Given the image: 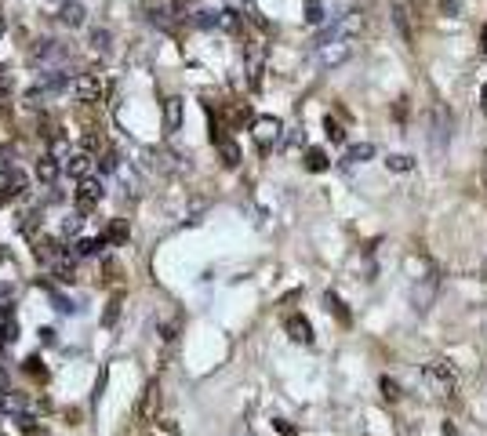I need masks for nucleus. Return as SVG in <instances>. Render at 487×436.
<instances>
[{"label": "nucleus", "instance_id": "obj_6", "mask_svg": "<svg viewBox=\"0 0 487 436\" xmlns=\"http://www.w3.org/2000/svg\"><path fill=\"white\" fill-rule=\"evenodd\" d=\"M73 95H76L80 102H95V98L102 95V84H99V76H95V73H80L76 81H73Z\"/></svg>", "mask_w": 487, "mask_h": 436}, {"label": "nucleus", "instance_id": "obj_4", "mask_svg": "<svg viewBox=\"0 0 487 436\" xmlns=\"http://www.w3.org/2000/svg\"><path fill=\"white\" fill-rule=\"evenodd\" d=\"M349 55H353V41H323V44H316L320 66H342Z\"/></svg>", "mask_w": 487, "mask_h": 436}, {"label": "nucleus", "instance_id": "obj_31", "mask_svg": "<svg viewBox=\"0 0 487 436\" xmlns=\"http://www.w3.org/2000/svg\"><path fill=\"white\" fill-rule=\"evenodd\" d=\"M124 236H128V225H109L106 240H124Z\"/></svg>", "mask_w": 487, "mask_h": 436}, {"label": "nucleus", "instance_id": "obj_36", "mask_svg": "<svg viewBox=\"0 0 487 436\" xmlns=\"http://www.w3.org/2000/svg\"><path fill=\"white\" fill-rule=\"evenodd\" d=\"M480 98H483V113H487V84H483V91H480Z\"/></svg>", "mask_w": 487, "mask_h": 436}, {"label": "nucleus", "instance_id": "obj_2", "mask_svg": "<svg viewBox=\"0 0 487 436\" xmlns=\"http://www.w3.org/2000/svg\"><path fill=\"white\" fill-rule=\"evenodd\" d=\"M436 291H440V273H436V269H429L426 276H418V284H415V291H411L415 309H418V313H426V309L433 305Z\"/></svg>", "mask_w": 487, "mask_h": 436}, {"label": "nucleus", "instance_id": "obj_24", "mask_svg": "<svg viewBox=\"0 0 487 436\" xmlns=\"http://www.w3.org/2000/svg\"><path fill=\"white\" fill-rule=\"evenodd\" d=\"M323 131H328V138H331V142H342V138H346L342 124H338V121H331V116H328V121H323Z\"/></svg>", "mask_w": 487, "mask_h": 436}, {"label": "nucleus", "instance_id": "obj_26", "mask_svg": "<svg viewBox=\"0 0 487 436\" xmlns=\"http://www.w3.org/2000/svg\"><path fill=\"white\" fill-rule=\"evenodd\" d=\"M156 400H160V396H156V385H149V389H146V400H142V415H146V418L153 415V407H156Z\"/></svg>", "mask_w": 487, "mask_h": 436}, {"label": "nucleus", "instance_id": "obj_13", "mask_svg": "<svg viewBox=\"0 0 487 436\" xmlns=\"http://www.w3.org/2000/svg\"><path fill=\"white\" fill-rule=\"evenodd\" d=\"M59 161H55V156H40V161H36V178L40 182H55L59 178Z\"/></svg>", "mask_w": 487, "mask_h": 436}, {"label": "nucleus", "instance_id": "obj_19", "mask_svg": "<svg viewBox=\"0 0 487 436\" xmlns=\"http://www.w3.org/2000/svg\"><path fill=\"white\" fill-rule=\"evenodd\" d=\"M306 168H309V171H328V168H331L328 153H323V149H309V153H306Z\"/></svg>", "mask_w": 487, "mask_h": 436}, {"label": "nucleus", "instance_id": "obj_35", "mask_svg": "<svg viewBox=\"0 0 487 436\" xmlns=\"http://www.w3.org/2000/svg\"><path fill=\"white\" fill-rule=\"evenodd\" d=\"M276 429H280V432H283V436H295V429H291V425H288V422H276Z\"/></svg>", "mask_w": 487, "mask_h": 436}, {"label": "nucleus", "instance_id": "obj_22", "mask_svg": "<svg viewBox=\"0 0 487 436\" xmlns=\"http://www.w3.org/2000/svg\"><path fill=\"white\" fill-rule=\"evenodd\" d=\"M378 389H382V396L393 404V400H400V385H396V378H389V375H382V382H378Z\"/></svg>", "mask_w": 487, "mask_h": 436}, {"label": "nucleus", "instance_id": "obj_21", "mask_svg": "<svg viewBox=\"0 0 487 436\" xmlns=\"http://www.w3.org/2000/svg\"><path fill=\"white\" fill-rule=\"evenodd\" d=\"M386 168H389V171H411L415 161H411V156H403V153H393L389 161H386Z\"/></svg>", "mask_w": 487, "mask_h": 436}, {"label": "nucleus", "instance_id": "obj_12", "mask_svg": "<svg viewBox=\"0 0 487 436\" xmlns=\"http://www.w3.org/2000/svg\"><path fill=\"white\" fill-rule=\"evenodd\" d=\"M179 124H182V98H168L164 102V128L179 131Z\"/></svg>", "mask_w": 487, "mask_h": 436}, {"label": "nucleus", "instance_id": "obj_38", "mask_svg": "<svg viewBox=\"0 0 487 436\" xmlns=\"http://www.w3.org/2000/svg\"><path fill=\"white\" fill-rule=\"evenodd\" d=\"M483 51H487V26H483Z\"/></svg>", "mask_w": 487, "mask_h": 436}, {"label": "nucleus", "instance_id": "obj_9", "mask_svg": "<svg viewBox=\"0 0 487 436\" xmlns=\"http://www.w3.org/2000/svg\"><path fill=\"white\" fill-rule=\"evenodd\" d=\"M251 131H255V138H258L262 146H269V142L280 138V121H276V116H258Z\"/></svg>", "mask_w": 487, "mask_h": 436}, {"label": "nucleus", "instance_id": "obj_3", "mask_svg": "<svg viewBox=\"0 0 487 436\" xmlns=\"http://www.w3.org/2000/svg\"><path fill=\"white\" fill-rule=\"evenodd\" d=\"M66 55V48L59 44V41H36L33 48H29V59L36 62V66H44V69H59V59Z\"/></svg>", "mask_w": 487, "mask_h": 436}, {"label": "nucleus", "instance_id": "obj_11", "mask_svg": "<svg viewBox=\"0 0 487 436\" xmlns=\"http://www.w3.org/2000/svg\"><path fill=\"white\" fill-rule=\"evenodd\" d=\"M248 81H251V88H258V81H262V48L258 44L248 48Z\"/></svg>", "mask_w": 487, "mask_h": 436}, {"label": "nucleus", "instance_id": "obj_8", "mask_svg": "<svg viewBox=\"0 0 487 436\" xmlns=\"http://www.w3.org/2000/svg\"><path fill=\"white\" fill-rule=\"evenodd\" d=\"M91 164H95V161H91V153H73V156H66L62 171H66V175H73V178L80 182V178H88Z\"/></svg>", "mask_w": 487, "mask_h": 436}, {"label": "nucleus", "instance_id": "obj_39", "mask_svg": "<svg viewBox=\"0 0 487 436\" xmlns=\"http://www.w3.org/2000/svg\"><path fill=\"white\" fill-rule=\"evenodd\" d=\"M0 204H8V193H0Z\"/></svg>", "mask_w": 487, "mask_h": 436}, {"label": "nucleus", "instance_id": "obj_34", "mask_svg": "<svg viewBox=\"0 0 487 436\" xmlns=\"http://www.w3.org/2000/svg\"><path fill=\"white\" fill-rule=\"evenodd\" d=\"M4 392H8V371L0 367V396H4Z\"/></svg>", "mask_w": 487, "mask_h": 436}, {"label": "nucleus", "instance_id": "obj_18", "mask_svg": "<svg viewBox=\"0 0 487 436\" xmlns=\"http://www.w3.org/2000/svg\"><path fill=\"white\" fill-rule=\"evenodd\" d=\"M219 153H222V164H226V168H236V164H240V149H236V142L219 138Z\"/></svg>", "mask_w": 487, "mask_h": 436}, {"label": "nucleus", "instance_id": "obj_10", "mask_svg": "<svg viewBox=\"0 0 487 436\" xmlns=\"http://www.w3.org/2000/svg\"><path fill=\"white\" fill-rule=\"evenodd\" d=\"M393 26H396V33H400V41L411 48V44H415V33H411V15H408V8H403V4L393 8Z\"/></svg>", "mask_w": 487, "mask_h": 436}, {"label": "nucleus", "instance_id": "obj_20", "mask_svg": "<svg viewBox=\"0 0 487 436\" xmlns=\"http://www.w3.org/2000/svg\"><path fill=\"white\" fill-rule=\"evenodd\" d=\"M443 135H448V128H443V109H433V146H436V153L443 149Z\"/></svg>", "mask_w": 487, "mask_h": 436}, {"label": "nucleus", "instance_id": "obj_7", "mask_svg": "<svg viewBox=\"0 0 487 436\" xmlns=\"http://www.w3.org/2000/svg\"><path fill=\"white\" fill-rule=\"evenodd\" d=\"M283 328H288L291 342H302V345H309V342H313V324L306 320L302 313H291V316H288V324H283Z\"/></svg>", "mask_w": 487, "mask_h": 436}, {"label": "nucleus", "instance_id": "obj_1", "mask_svg": "<svg viewBox=\"0 0 487 436\" xmlns=\"http://www.w3.org/2000/svg\"><path fill=\"white\" fill-rule=\"evenodd\" d=\"M422 382L433 396H455V389H458V375L448 360H429L422 367Z\"/></svg>", "mask_w": 487, "mask_h": 436}, {"label": "nucleus", "instance_id": "obj_16", "mask_svg": "<svg viewBox=\"0 0 487 436\" xmlns=\"http://www.w3.org/2000/svg\"><path fill=\"white\" fill-rule=\"evenodd\" d=\"M59 15H62V22H66V26H84V8H80L76 0H66Z\"/></svg>", "mask_w": 487, "mask_h": 436}, {"label": "nucleus", "instance_id": "obj_5", "mask_svg": "<svg viewBox=\"0 0 487 436\" xmlns=\"http://www.w3.org/2000/svg\"><path fill=\"white\" fill-rule=\"evenodd\" d=\"M102 196H106V189H102V182L99 178H80L76 182V204H80V215H84V211H91L99 201H102Z\"/></svg>", "mask_w": 487, "mask_h": 436}, {"label": "nucleus", "instance_id": "obj_14", "mask_svg": "<svg viewBox=\"0 0 487 436\" xmlns=\"http://www.w3.org/2000/svg\"><path fill=\"white\" fill-rule=\"evenodd\" d=\"M371 156H375V146H371V142H360V146H349V153H346V164L353 168V164L371 161Z\"/></svg>", "mask_w": 487, "mask_h": 436}, {"label": "nucleus", "instance_id": "obj_30", "mask_svg": "<svg viewBox=\"0 0 487 436\" xmlns=\"http://www.w3.org/2000/svg\"><path fill=\"white\" fill-rule=\"evenodd\" d=\"M116 313H120V298H109V309H106V316H102V324H106V328L116 320Z\"/></svg>", "mask_w": 487, "mask_h": 436}, {"label": "nucleus", "instance_id": "obj_40", "mask_svg": "<svg viewBox=\"0 0 487 436\" xmlns=\"http://www.w3.org/2000/svg\"><path fill=\"white\" fill-rule=\"evenodd\" d=\"M244 4H255V0H244Z\"/></svg>", "mask_w": 487, "mask_h": 436}, {"label": "nucleus", "instance_id": "obj_15", "mask_svg": "<svg viewBox=\"0 0 487 436\" xmlns=\"http://www.w3.org/2000/svg\"><path fill=\"white\" fill-rule=\"evenodd\" d=\"M102 248H106V236H84V240L76 244L73 255H76V258H88V255H99Z\"/></svg>", "mask_w": 487, "mask_h": 436}, {"label": "nucleus", "instance_id": "obj_25", "mask_svg": "<svg viewBox=\"0 0 487 436\" xmlns=\"http://www.w3.org/2000/svg\"><path fill=\"white\" fill-rule=\"evenodd\" d=\"M22 371H26V375H33V378H48V371L40 367V360H36V356H29V360L22 364Z\"/></svg>", "mask_w": 487, "mask_h": 436}, {"label": "nucleus", "instance_id": "obj_32", "mask_svg": "<svg viewBox=\"0 0 487 436\" xmlns=\"http://www.w3.org/2000/svg\"><path fill=\"white\" fill-rule=\"evenodd\" d=\"M62 229H66V233H76V229H80V215H69Z\"/></svg>", "mask_w": 487, "mask_h": 436}, {"label": "nucleus", "instance_id": "obj_29", "mask_svg": "<svg viewBox=\"0 0 487 436\" xmlns=\"http://www.w3.org/2000/svg\"><path fill=\"white\" fill-rule=\"evenodd\" d=\"M102 171H120V153H106L102 156Z\"/></svg>", "mask_w": 487, "mask_h": 436}, {"label": "nucleus", "instance_id": "obj_37", "mask_svg": "<svg viewBox=\"0 0 487 436\" xmlns=\"http://www.w3.org/2000/svg\"><path fill=\"white\" fill-rule=\"evenodd\" d=\"M4 29H8V22H4V15H0V36H4Z\"/></svg>", "mask_w": 487, "mask_h": 436}, {"label": "nucleus", "instance_id": "obj_33", "mask_svg": "<svg viewBox=\"0 0 487 436\" xmlns=\"http://www.w3.org/2000/svg\"><path fill=\"white\" fill-rule=\"evenodd\" d=\"M443 436H458V425L455 422H443Z\"/></svg>", "mask_w": 487, "mask_h": 436}, {"label": "nucleus", "instance_id": "obj_23", "mask_svg": "<svg viewBox=\"0 0 487 436\" xmlns=\"http://www.w3.org/2000/svg\"><path fill=\"white\" fill-rule=\"evenodd\" d=\"M306 19H309L313 26H320L323 19H328V11H323V4H320V0H309V4H306Z\"/></svg>", "mask_w": 487, "mask_h": 436}, {"label": "nucleus", "instance_id": "obj_27", "mask_svg": "<svg viewBox=\"0 0 487 436\" xmlns=\"http://www.w3.org/2000/svg\"><path fill=\"white\" fill-rule=\"evenodd\" d=\"M219 26H222V29H236V26H240L236 11H219Z\"/></svg>", "mask_w": 487, "mask_h": 436}, {"label": "nucleus", "instance_id": "obj_28", "mask_svg": "<svg viewBox=\"0 0 487 436\" xmlns=\"http://www.w3.org/2000/svg\"><path fill=\"white\" fill-rule=\"evenodd\" d=\"M91 44H95L99 51H106V48H109V33H106V29H95V33H91Z\"/></svg>", "mask_w": 487, "mask_h": 436}, {"label": "nucleus", "instance_id": "obj_17", "mask_svg": "<svg viewBox=\"0 0 487 436\" xmlns=\"http://www.w3.org/2000/svg\"><path fill=\"white\" fill-rule=\"evenodd\" d=\"M323 305H328V313H335L342 324H353V313L342 305V298H338V295H331V291H328V295H323Z\"/></svg>", "mask_w": 487, "mask_h": 436}]
</instances>
